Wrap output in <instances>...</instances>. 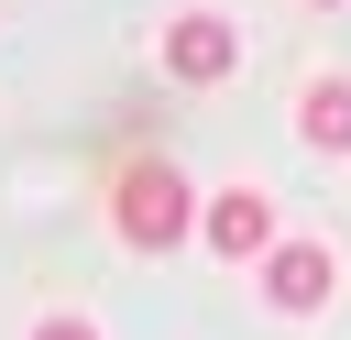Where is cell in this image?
<instances>
[{"instance_id":"6da1fadb","label":"cell","mask_w":351,"mask_h":340,"mask_svg":"<svg viewBox=\"0 0 351 340\" xmlns=\"http://www.w3.org/2000/svg\"><path fill=\"white\" fill-rule=\"evenodd\" d=\"M110 219H121L132 252H176V241L197 230V197H186V175H176L165 154H143V165L110 186Z\"/></svg>"},{"instance_id":"7a4b0ae2","label":"cell","mask_w":351,"mask_h":340,"mask_svg":"<svg viewBox=\"0 0 351 340\" xmlns=\"http://www.w3.org/2000/svg\"><path fill=\"white\" fill-rule=\"evenodd\" d=\"M230 66H241V33H230L219 11H176V22H165V77H176V88H219Z\"/></svg>"},{"instance_id":"3957f363","label":"cell","mask_w":351,"mask_h":340,"mask_svg":"<svg viewBox=\"0 0 351 340\" xmlns=\"http://www.w3.org/2000/svg\"><path fill=\"white\" fill-rule=\"evenodd\" d=\"M197 241H208L219 263H263V252H274V197H263V186H219V197L197 208Z\"/></svg>"},{"instance_id":"277c9868","label":"cell","mask_w":351,"mask_h":340,"mask_svg":"<svg viewBox=\"0 0 351 340\" xmlns=\"http://www.w3.org/2000/svg\"><path fill=\"white\" fill-rule=\"evenodd\" d=\"M340 296V263H329V241H274L263 252V307H285V318H318Z\"/></svg>"},{"instance_id":"5b68a950","label":"cell","mask_w":351,"mask_h":340,"mask_svg":"<svg viewBox=\"0 0 351 340\" xmlns=\"http://www.w3.org/2000/svg\"><path fill=\"white\" fill-rule=\"evenodd\" d=\"M296 132L318 154H351V77H307L296 88Z\"/></svg>"},{"instance_id":"8992f818","label":"cell","mask_w":351,"mask_h":340,"mask_svg":"<svg viewBox=\"0 0 351 340\" xmlns=\"http://www.w3.org/2000/svg\"><path fill=\"white\" fill-rule=\"evenodd\" d=\"M33 340H99V329H88V318H44Z\"/></svg>"},{"instance_id":"52a82bcc","label":"cell","mask_w":351,"mask_h":340,"mask_svg":"<svg viewBox=\"0 0 351 340\" xmlns=\"http://www.w3.org/2000/svg\"><path fill=\"white\" fill-rule=\"evenodd\" d=\"M318 11H340V0H318Z\"/></svg>"}]
</instances>
